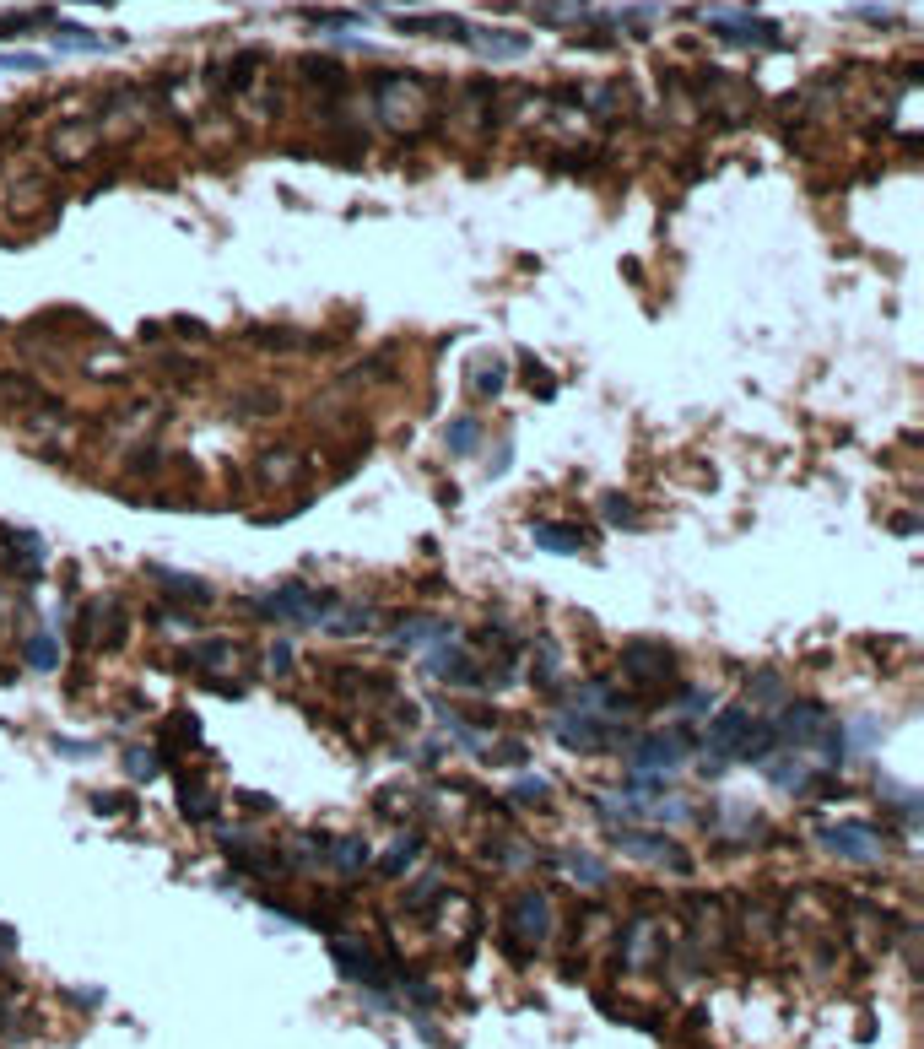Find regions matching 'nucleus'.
I'll use <instances>...</instances> for the list:
<instances>
[{
  "mask_svg": "<svg viewBox=\"0 0 924 1049\" xmlns=\"http://www.w3.org/2000/svg\"><path fill=\"white\" fill-rule=\"evenodd\" d=\"M400 33H427V38H454V44H465L471 38V22L460 17H395Z\"/></svg>",
  "mask_w": 924,
  "mask_h": 1049,
  "instance_id": "412c9836",
  "label": "nucleus"
},
{
  "mask_svg": "<svg viewBox=\"0 0 924 1049\" xmlns=\"http://www.w3.org/2000/svg\"><path fill=\"white\" fill-rule=\"evenodd\" d=\"M557 671H562L557 644H552V639H535V687H546V693H552V687H557Z\"/></svg>",
  "mask_w": 924,
  "mask_h": 1049,
  "instance_id": "c756f323",
  "label": "nucleus"
},
{
  "mask_svg": "<svg viewBox=\"0 0 924 1049\" xmlns=\"http://www.w3.org/2000/svg\"><path fill=\"white\" fill-rule=\"evenodd\" d=\"M892 530H897V536H914V530H919V520H914V514H897V520H892Z\"/></svg>",
  "mask_w": 924,
  "mask_h": 1049,
  "instance_id": "052dcab7",
  "label": "nucleus"
},
{
  "mask_svg": "<svg viewBox=\"0 0 924 1049\" xmlns=\"http://www.w3.org/2000/svg\"><path fill=\"white\" fill-rule=\"evenodd\" d=\"M292 660H298V655H292V644H287V639L265 649V666H271V676H292V671H298Z\"/></svg>",
  "mask_w": 924,
  "mask_h": 1049,
  "instance_id": "a18cd8bd",
  "label": "nucleus"
},
{
  "mask_svg": "<svg viewBox=\"0 0 924 1049\" xmlns=\"http://www.w3.org/2000/svg\"><path fill=\"white\" fill-rule=\"evenodd\" d=\"M784 747V736H779V720H768V725H757L752 720V730L741 736V747H735V763H773V752Z\"/></svg>",
  "mask_w": 924,
  "mask_h": 1049,
  "instance_id": "a211bd4d",
  "label": "nucleus"
},
{
  "mask_svg": "<svg viewBox=\"0 0 924 1049\" xmlns=\"http://www.w3.org/2000/svg\"><path fill=\"white\" fill-rule=\"evenodd\" d=\"M0 71H49V55H33V49H11V55H0Z\"/></svg>",
  "mask_w": 924,
  "mask_h": 1049,
  "instance_id": "a19ab883",
  "label": "nucleus"
},
{
  "mask_svg": "<svg viewBox=\"0 0 924 1049\" xmlns=\"http://www.w3.org/2000/svg\"><path fill=\"white\" fill-rule=\"evenodd\" d=\"M308 22L325 28V33H336V28H357V22H368V17L363 11H308Z\"/></svg>",
  "mask_w": 924,
  "mask_h": 1049,
  "instance_id": "ea45409f",
  "label": "nucleus"
},
{
  "mask_svg": "<svg viewBox=\"0 0 924 1049\" xmlns=\"http://www.w3.org/2000/svg\"><path fill=\"white\" fill-rule=\"evenodd\" d=\"M417 855H422V839H417V833H406V839H400V844L390 849V855L379 860V871H384V876H406Z\"/></svg>",
  "mask_w": 924,
  "mask_h": 1049,
  "instance_id": "72a5a7b5",
  "label": "nucleus"
},
{
  "mask_svg": "<svg viewBox=\"0 0 924 1049\" xmlns=\"http://www.w3.org/2000/svg\"><path fill=\"white\" fill-rule=\"evenodd\" d=\"M611 844L622 849V855H633V860H649V866H671V871H692V860L681 855V849L665 839V833H644V828H616L611 833Z\"/></svg>",
  "mask_w": 924,
  "mask_h": 1049,
  "instance_id": "0eeeda50",
  "label": "nucleus"
},
{
  "mask_svg": "<svg viewBox=\"0 0 924 1049\" xmlns=\"http://www.w3.org/2000/svg\"><path fill=\"white\" fill-rule=\"evenodd\" d=\"M708 33L725 38V44H762V49H779V28L773 22H757V17H708Z\"/></svg>",
  "mask_w": 924,
  "mask_h": 1049,
  "instance_id": "f8f14e48",
  "label": "nucleus"
},
{
  "mask_svg": "<svg viewBox=\"0 0 924 1049\" xmlns=\"http://www.w3.org/2000/svg\"><path fill=\"white\" fill-rule=\"evenodd\" d=\"M530 541L541 552H552V557H579L589 552V536L579 525H557V520H541V525H530Z\"/></svg>",
  "mask_w": 924,
  "mask_h": 1049,
  "instance_id": "2eb2a0df",
  "label": "nucleus"
},
{
  "mask_svg": "<svg viewBox=\"0 0 924 1049\" xmlns=\"http://www.w3.org/2000/svg\"><path fill=\"white\" fill-rule=\"evenodd\" d=\"M438 893H444V882H438V876H417V887H411V893H406V909L417 914V909H427V904H433Z\"/></svg>",
  "mask_w": 924,
  "mask_h": 1049,
  "instance_id": "79ce46f5",
  "label": "nucleus"
},
{
  "mask_svg": "<svg viewBox=\"0 0 924 1049\" xmlns=\"http://www.w3.org/2000/svg\"><path fill=\"white\" fill-rule=\"evenodd\" d=\"M92 812H98V817H130V812H136V801H130V795H119V790H98V795H92Z\"/></svg>",
  "mask_w": 924,
  "mask_h": 1049,
  "instance_id": "4c0bfd02",
  "label": "nucleus"
},
{
  "mask_svg": "<svg viewBox=\"0 0 924 1049\" xmlns=\"http://www.w3.org/2000/svg\"><path fill=\"white\" fill-rule=\"evenodd\" d=\"M125 774L136 779V785L163 779V747H125Z\"/></svg>",
  "mask_w": 924,
  "mask_h": 1049,
  "instance_id": "393cba45",
  "label": "nucleus"
},
{
  "mask_svg": "<svg viewBox=\"0 0 924 1049\" xmlns=\"http://www.w3.org/2000/svg\"><path fill=\"white\" fill-rule=\"evenodd\" d=\"M465 44L481 49L487 60H519V55H530V38L525 33H503V28H471Z\"/></svg>",
  "mask_w": 924,
  "mask_h": 1049,
  "instance_id": "f3484780",
  "label": "nucleus"
},
{
  "mask_svg": "<svg viewBox=\"0 0 924 1049\" xmlns=\"http://www.w3.org/2000/svg\"><path fill=\"white\" fill-rule=\"evenodd\" d=\"M55 752H60V758H76V763H82V758H92V752H98V747H92V741H71V736H55Z\"/></svg>",
  "mask_w": 924,
  "mask_h": 1049,
  "instance_id": "8fccbe9b",
  "label": "nucleus"
},
{
  "mask_svg": "<svg viewBox=\"0 0 924 1049\" xmlns=\"http://www.w3.org/2000/svg\"><path fill=\"white\" fill-rule=\"evenodd\" d=\"M481 758H487L492 768H525L530 763V747H525V741H498V747L481 752Z\"/></svg>",
  "mask_w": 924,
  "mask_h": 1049,
  "instance_id": "e433bc0d",
  "label": "nucleus"
},
{
  "mask_svg": "<svg viewBox=\"0 0 924 1049\" xmlns=\"http://www.w3.org/2000/svg\"><path fill=\"white\" fill-rule=\"evenodd\" d=\"M687 747H692V736L687 730H660V736H644V741H633V752H627V768L633 774H671V768L687 763Z\"/></svg>",
  "mask_w": 924,
  "mask_h": 1049,
  "instance_id": "7ed1b4c3",
  "label": "nucleus"
},
{
  "mask_svg": "<svg viewBox=\"0 0 924 1049\" xmlns=\"http://www.w3.org/2000/svg\"><path fill=\"white\" fill-rule=\"evenodd\" d=\"M508 466H514V449L503 444V449H498V460H492V466H487V476H508Z\"/></svg>",
  "mask_w": 924,
  "mask_h": 1049,
  "instance_id": "5fc2aeb1",
  "label": "nucleus"
},
{
  "mask_svg": "<svg viewBox=\"0 0 924 1049\" xmlns=\"http://www.w3.org/2000/svg\"><path fill=\"white\" fill-rule=\"evenodd\" d=\"M292 471H298V460H292V455H260V476H265V482H287Z\"/></svg>",
  "mask_w": 924,
  "mask_h": 1049,
  "instance_id": "c03bdc74",
  "label": "nucleus"
},
{
  "mask_svg": "<svg viewBox=\"0 0 924 1049\" xmlns=\"http://www.w3.org/2000/svg\"><path fill=\"white\" fill-rule=\"evenodd\" d=\"M249 612L260 622H287V628H325V617L336 612V595L314 590L308 579H287V584H276L271 595L249 601Z\"/></svg>",
  "mask_w": 924,
  "mask_h": 1049,
  "instance_id": "f257e3e1",
  "label": "nucleus"
},
{
  "mask_svg": "<svg viewBox=\"0 0 924 1049\" xmlns=\"http://www.w3.org/2000/svg\"><path fill=\"white\" fill-rule=\"evenodd\" d=\"M600 514H606L611 525H638V509H633V498H600Z\"/></svg>",
  "mask_w": 924,
  "mask_h": 1049,
  "instance_id": "37998d69",
  "label": "nucleus"
},
{
  "mask_svg": "<svg viewBox=\"0 0 924 1049\" xmlns=\"http://www.w3.org/2000/svg\"><path fill=\"white\" fill-rule=\"evenodd\" d=\"M395 720L400 725H422V709H417V703H395Z\"/></svg>",
  "mask_w": 924,
  "mask_h": 1049,
  "instance_id": "6e6d98bb",
  "label": "nucleus"
},
{
  "mask_svg": "<svg viewBox=\"0 0 924 1049\" xmlns=\"http://www.w3.org/2000/svg\"><path fill=\"white\" fill-rule=\"evenodd\" d=\"M87 136H92V125H82V130H55V157H82L87 152Z\"/></svg>",
  "mask_w": 924,
  "mask_h": 1049,
  "instance_id": "58836bf2",
  "label": "nucleus"
},
{
  "mask_svg": "<svg viewBox=\"0 0 924 1049\" xmlns=\"http://www.w3.org/2000/svg\"><path fill=\"white\" fill-rule=\"evenodd\" d=\"M433 682H444V687H460V693H476V687H487V676H481L476 666V655L471 649H460V644H433L427 649V666H422Z\"/></svg>",
  "mask_w": 924,
  "mask_h": 1049,
  "instance_id": "39448f33",
  "label": "nucleus"
},
{
  "mask_svg": "<svg viewBox=\"0 0 924 1049\" xmlns=\"http://www.w3.org/2000/svg\"><path fill=\"white\" fill-rule=\"evenodd\" d=\"M854 17H860V22H887L892 11H881V6H854Z\"/></svg>",
  "mask_w": 924,
  "mask_h": 1049,
  "instance_id": "bf43d9fd",
  "label": "nucleus"
},
{
  "mask_svg": "<svg viewBox=\"0 0 924 1049\" xmlns=\"http://www.w3.org/2000/svg\"><path fill=\"white\" fill-rule=\"evenodd\" d=\"M622 676L627 682H665L676 676V649L660 639H627L622 644Z\"/></svg>",
  "mask_w": 924,
  "mask_h": 1049,
  "instance_id": "423d86ee",
  "label": "nucleus"
},
{
  "mask_svg": "<svg viewBox=\"0 0 924 1049\" xmlns=\"http://www.w3.org/2000/svg\"><path fill=\"white\" fill-rule=\"evenodd\" d=\"M55 49H60V55H98V49H119V38L87 33V28H76V22H60L55 17Z\"/></svg>",
  "mask_w": 924,
  "mask_h": 1049,
  "instance_id": "aec40b11",
  "label": "nucleus"
},
{
  "mask_svg": "<svg viewBox=\"0 0 924 1049\" xmlns=\"http://www.w3.org/2000/svg\"><path fill=\"white\" fill-rule=\"evenodd\" d=\"M368 622H373V606H352V612H330L325 628L336 633V639H352V633H363Z\"/></svg>",
  "mask_w": 924,
  "mask_h": 1049,
  "instance_id": "f704fd0d",
  "label": "nucleus"
},
{
  "mask_svg": "<svg viewBox=\"0 0 924 1049\" xmlns=\"http://www.w3.org/2000/svg\"><path fill=\"white\" fill-rule=\"evenodd\" d=\"M503 384H508V363H503V357H476V368H471V395H476V401L503 395Z\"/></svg>",
  "mask_w": 924,
  "mask_h": 1049,
  "instance_id": "5701e85b",
  "label": "nucleus"
},
{
  "mask_svg": "<svg viewBox=\"0 0 924 1049\" xmlns=\"http://www.w3.org/2000/svg\"><path fill=\"white\" fill-rule=\"evenodd\" d=\"M22 660H28L33 671H60V639L55 633H33V639L22 644Z\"/></svg>",
  "mask_w": 924,
  "mask_h": 1049,
  "instance_id": "cd10ccee",
  "label": "nucleus"
},
{
  "mask_svg": "<svg viewBox=\"0 0 924 1049\" xmlns=\"http://www.w3.org/2000/svg\"><path fill=\"white\" fill-rule=\"evenodd\" d=\"M173 741H184V747H195V741H200V720H195V714H168V720H163V730H157V747L168 752Z\"/></svg>",
  "mask_w": 924,
  "mask_h": 1049,
  "instance_id": "c85d7f7f",
  "label": "nucleus"
},
{
  "mask_svg": "<svg viewBox=\"0 0 924 1049\" xmlns=\"http://www.w3.org/2000/svg\"><path fill=\"white\" fill-rule=\"evenodd\" d=\"M508 931L519 941H530V947H541L546 936H552V898L546 893H519L514 909H508Z\"/></svg>",
  "mask_w": 924,
  "mask_h": 1049,
  "instance_id": "6e6552de",
  "label": "nucleus"
},
{
  "mask_svg": "<svg viewBox=\"0 0 924 1049\" xmlns=\"http://www.w3.org/2000/svg\"><path fill=\"white\" fill-rule=\"evenodd\" d=\"M508 795H514L519 806H535V812H541V806H552V785H546L541 774H519V779H514V790H508Z\"/></svg>",
  "mask_w": 924,
  "mask_h": 1049,
  "instance_id": "2f4dec72",
  "label": "nucleus"
},
{
  "mask_svg": "<svg viewBox=\"0 0 924 1049\" xmlns=\"http://www.w3.org/2000/svg\"><path fill=\"white\" fill-rule=\"evenodd\" d=\"M179 817L195 822V828H206V822L222 817V801L211 795L206 785H190V779H179Z\"/></svg>",
  "mask_w": 924,
  "mask_h": 1049,
  "instance_id": "6ab92c4d",
  "label": "nucleus"
},
{
  "mask_svg": "<svg viewBox=\"0 0 924 1049\" xmlns=\"http://www.w3.org/2000/svg\"><path fill=\"white\" fill-rule=\"evenodd\" d=\"M206 693H217V698H244V682H227V676H206Z\"/></svg>",
  "mask_w": 924,
  "mask_h": 1049,
  "instance_id": "3c124183",
  "label": "nucleus"
},
{
  "mask_svg": "<svg viewBox=\"0 0 924 1049\" xmlns=\"http://www.w3.org/2000/svg\"><path fill=\"white\" fill-rule=\"evenodd\" d=\"M552 730H557V741H562V747H568V752H584V758H600L606 747L627 741V730L606 725L600 714H589V709H568Z\"/></svg>",
  "mask_w": 924,
  "mask_h": 1049,
  "instance_id": "f03ea898",
  "label": "nucleus"
},
{
  "mask_svg": "<svg viewBox=\"0 0 924 1049\" xmlns=\"http://www.w3.org/2000/svg\"><path fill=\"white\" fill-rule=\"evenodd\" d=\"M238 801H244V806H249V812H271V801H265V795H260V790H238Z\"/></svg>",
  "mask_w": 924,
  "mask_h": 1049,
  "instance_id": "4d7b16f0",
  "label": "nucleus"
},
{
  "mask_svg": "<svg viewBox=\"0 0 924 1049\" xmlns=\"http://www.w3.org/2000/svg\"><path fill=\"white\" fill-rule=\"evenodd\" d=\"M708 709H714V693H703V687L681 693V714H687V720H708Z\"/></svg>",
  "mask_w": 924,
  "mask_h": 1049,
  "instance_id": "49530a36",
  "label": "nucleus"
},
{
  "mask_svg": "<svg viewBox=\"0 0 924 1049\" xmlns=\"http://www.w3.org/2000/svg\"><path fill=\"white\" fill-rule=\"evenodd\" d=\"M827 720H833V714H827L822 703H789L784 720H779V736L789 741V747H811V741L822 736Z\"/></svg>",
  "mask_w": 924,
  "mask_h": 1049,
  "instance_id": "ddd939ff",
  "label": "nucleus"
},
{
  "mask_svg": "<svg viewBox=\"0 0 924 1049\" xmlns=\"http://www.w3.org/2000/svg\"><path fill=\"white\" fill-rule=\"evenodd\" d=\"M746 730H752V703H730V709H719L714 720H708L703 747L714 752V758H735V747H741Z\"/></svg>",
  "mask_w": 924,
  "mask_h": 1049,
  "instance_id": "1a4fd4ad",
  "label": "nucleus"
},
{
  "mask_svg": "<svg viewBox=\"0 0 924 1049\" xmlns=\"http://www.w3.org/2000/svg\"><path fill=\"white\" fill-rule=\"evenodd\" d=\"M525 379H530V390H535V395H541V401H552V395H557V379H552V374H546V368H541V363H530V368H525Z\"/></svg>",
  "mask_w": 924,
  "mask_h": 1049,
  "instance_id": "09e8293b",
  "label": "nucleus"
},
{
  "mask_svg": "<svg viewBox=\"0 0 924 1049\" xmlns=\"http://www.w3.org/2000/svg\"><path fill=\"white\" fill-rule=\"evenodd\" d=\"M0 536H6V547H11V579H22V584H38L44 579V536H38V530H0Z\"/></svg>",
  "mask_w": 924,
  "mask_h": 1049,
  "instance_id": "9d476101",
  "label": "nucleus"
},
{
  "mask_svg": "<svg viewBox=\"0 0 924 1049\" xmlns=\"http://www.w3.org/2000/svg\"><path fill=\"white\" fill-rule=\"evenodd\" d=\"M330 958H336V968L346 979H357V985H379V958H373L368 947H357V941H330Z\"/></svg>",
  "mask_w": 924,
  "mask_h": 1049,
  "instance_id": "dca6fc26",
  "label": "nucleus"
},
{
  "mask_svg": "<svg viewBox=\"0 0 924 1049\" xmlns=\"http://www.w3.org/2000/svg\"><path fill=\"white\" fill-rule=\"evenodd\" d=\"M0 406H55L44 384H33L28 374H6L0 368Z\"/></svg>",
  "mask_w": 924,
  "mask_h": 1049,
  "instance_id": "4be33fe9",
  "label": "nucleus"
},
{
  "mask_svg": "<svg viewBox=\"0 0 924 1049\" xmlns=\"http://www.w3.org/2000/svg\"><path fill=\"white\" fill-rule=\"evenodd\" d=\"M146 579L157 584V590L168 595V601H179V606H211L217 601V590H211L206 579H195V574H179V568H146Z\"/></svg>",
  "mask_w": 924,
  "mask_h": 1049,
  "instance_id": "9b49d317",
  "label": "nucleus"
},
{
  "mask_svg": "<svg viewBox=\"0 0 924 1049\" xmlns=\"http://www.w3.org/2000/svg\"><path fill=\"white\" fill-rule=\"evenodd\" d=\"M762 768H768V779H773L779 790H806V779H811V774H806V763L795 758V747H789V758H784V763H762Z\"/></svg>",
  "mask_w": 924,
  "mask_h": 1049,
  "instance_id": "7c9ffc66",
  "label": "nucleus"
},
{
  "mask_svg": "<svg viewBox=\"0 0 924 1049\" xmlns=\"http://www.w3.org/2000/svg\"><path fill=\"white\" fill-rule=\"evenodd\" d=\"M471 730H498V709H487V703H476V709H471Z\"/></svg>",
  "mask_w": 924,
  "mask_h": 1049,
  "instance_id": "603ef678",
  "label": "nucleus"
},
{
  "mask_svg": "<svg viewBox=\"0 0 924 1049\" xmlns=\"http://www.w3.org/2000/svg\"><path fill=\"white\" fill-rule=\"evenodd\" d=\"M173 330H179V336H195V341H206V336H211V330L200 325V320H179V325H173Z\"/></svg>",
  "mask_w": 924,
  "mask_h": 1049,
  "instance_id": "13d9d810",
  "label": "nucleus"
},
{
  "mask_svg": "<svg viewBox=\"0 0 924 1049\" xmlns=\"http://www.w3.org/2000/svg\"><path fill=\"white\" fill-rule=\"evenodd\" d=\"M568 876L579 887H606V866H600L595 855H568Z\"/></svg>",
  "mask_w": 924,
  "mask_h": 1049,
  "instance_id": "c9c22d12",
  "label": "nucleus"
},
{
  "mask_svg": "<svg viewBox=\"0 0 924 1049\" xmlns=\"http://www.w3.org/2000/svg\"><path fill=\"white\" fill-rule=\"evenodd\" d=\"M784 698V676L779 671H757L752 682H746V703L752 709H762V703H779Z\"/></svg>",
  "mask_w": 924,
  "mask_h": 1049,
  "instance_id": "473e14b6",
  "label": "nucleus"
},
{
  "mask_svg": "<svg viewBox=\"0 0 924 1049\" xmlns=\"http://www.w3.org/2000/svg\"><path fill=\"white\" fill-rule=\"evenodd\" d=\"M816 839H822L827 855L854 860V866H876V860H881V833L870 828V822H827Z\"/></svg>",
  "mask_w": 924,
  "mask_h": 1049,
  "instance_id": "20e7f679",
  "label": "nucleus"
},
{
  "mask_svg": "<svg viewBox=\"0 0 924 1049\" xmlns=\"http://www.w3.org/2000/svg\"><path fill=\"white\" fill-rule=\"evenodd\" d=\"M330 860H336V871H346V876H357L373 860V849H368V839H357V833H346V839H330Z\"/></svg>",
  "mask_w": 924,
  "mask_h": 1049,
  "instance_id": "b1692460",
  "label": "nucleus"
},
{
  "mask_svg": "<svg viewBox=\"0 0 924 1049\" xmlns=\"http://www.w3.org/2000/svg\"><path fill=\"white\" fill-rule=\"evenodd\" d=\"M298 860H330V833H303V839H298Z\"/></svg>",
  "mask_w": 924,
  "mask_h": 1049,
  "instance_id": "de8ad7c7",
  "label": "nucleus"
},
{
  "mask_svg": "<svg viewBox=\"0 0 924 1049\" xmlns=\"http://www.w3.org/2000/svg\"><path fill=\"white\" fill-rule=\"evenodd\" d=\"M449 639H454L449 617H400L395 622V644L400 649H433V644H449Z\"/></svg>",
  "mask_w": 924,
  "mask_h": 1049,
  "instance_id": "4468645a",
  "label": "nucleus"
},
{
  "mask_svg": "<svg viewBox=\"0 0 924 1049\" xmlns=\"http://www.w3.org/2000/svg\"><path fill=\"white\" fill-rule=\"evenodd\" d=\"M476 444H481V422L476 417H454L449 428H444V449H449V455L465 460V455H476Z\"/></svg>",
  "mask_w": 924,
  "mask_h": 1049,
  "instance_id": "bb28decb",
  "label": "nucleus"
},
{
  "mask_svg": "<svg viewBox=\"0 0 924 1049\" xmlns=\"http://www.w3.org/2000/svg\"><path fill=\"white\" fill-rule=\"evenodd\" d=\"M233 655H238V644H233V639H206V644H190V649H184V666L211 671V666H227Z\"/></svg>",
  "mask_w": 924,
  "mask_h": 1049,
  "instance_id": "a878e982",
  "label": "nucleus"
},
{
  "mask_svg": "<svg viewBox=\"0 0 924 1049\" xmlns=\"http://www.w3.org/2000/svg\"><path fill=\"white\" fill-rule=\"evenodd\" d=\"M157 466H163V449H146V455L130 460V471H136V476H141V471H157Z\"/></svg>",
  "mask_w": 924,
  "mask_h": 1049,
  "instance_id": "864d4df0",
  "label": "nucleus"
}]
</instances>
